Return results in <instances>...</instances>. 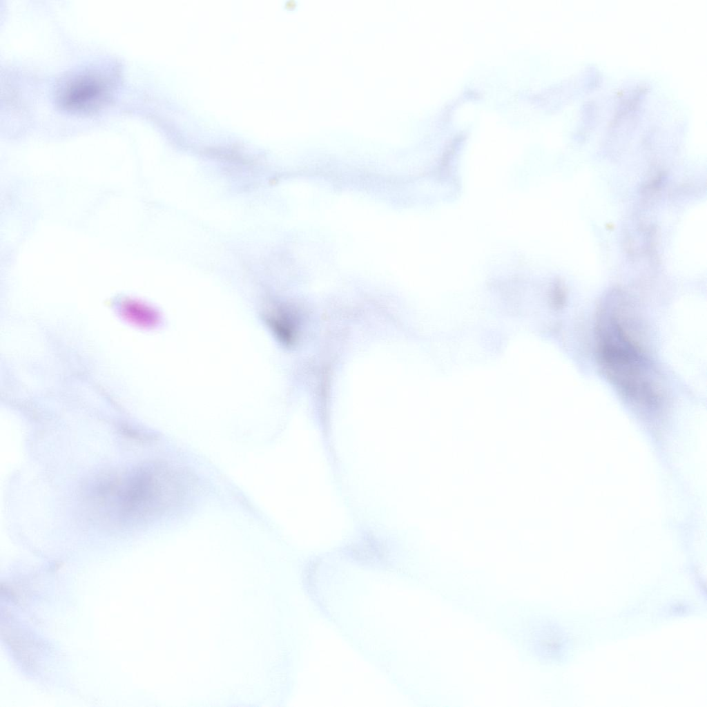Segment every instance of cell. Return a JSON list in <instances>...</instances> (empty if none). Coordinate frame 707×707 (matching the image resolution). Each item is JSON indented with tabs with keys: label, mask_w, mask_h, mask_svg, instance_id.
Listing matches in <instances>:
<instances>
[{
	"label": "cell",
	"mask_w": 707,
	"mask_h": 707,
	"mask_svg": "<svg viewBox=\"0 0 707 707\" xmlns=\"http://www.w3.org/2000/svg\"><path fill=\"white\" fill-rule=\"evenodd\" d=\"M184 475L163 463L140 467L133 474L104 483L97 495L123 519L150 516L176 504L184 494Z\"/></svg>",
	"instance_id": "obj_2"
},
{
	"label": "cell",
	"mask_w": 707,
	"mask_h": 707,
	"mask_svg": "<svg viewBox=\"0 0 707 707\" xmlns=\"http://www.w3.org/2000/svg\"><path fill=\"white\" fill-rule=\"evenodd\" d=\"M108 82L97 73H84L64 83L58 93L59 104L74 113H89L104 105L109 98Z\"/></svg>",
	"instance_id": "obj_3"
},
{
	"label": "cell",
	"mask_w": 707,
	"mask_h": 707,
	"mask_svg": "<svg viewBox=\"0 0 707 707\" xmlns=\"http://www.w3.org/2000/svg\"><path fill=\"white\" fill-rule=\"evenodd\" d=\"M597 347L606 374L628 398L646 406L657 405L661 392L652 366L615 312L605 311L601 316Z\"/></svg>",
	"instance_id": "obj_1"
}]
</instances>
